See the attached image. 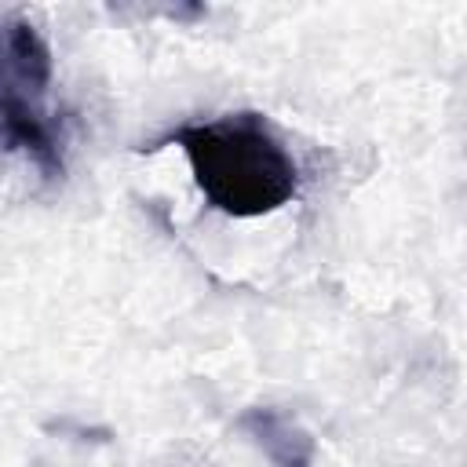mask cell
I'll return each mask as SVG.
<instances>
[{
  "label": "cell",
  "mask_w": 467,
  "mask_h": 467,
  "mask_svg": "<svg viewBox=\"0 0 467 467\" xmlns=\"http://www.w3.org/2000/svg\"><path fill=\"white\" fill-rule=\"evenodd\" d=\"M51 80L55 62L44 33L29 15L0 7V150L33 161L44 179H62L66 135L47 106Z\"/></svg>",
  "instance_id": "7a4b0ae2"
},
{
  "label": "cell",
  "mask_w": 467,
  "mask_h": 467,
  "mask_svg": "<svg viewBox=\"0 0 467 467\" xmlns=\"http://www.w3.org/2000/svg\"><path fill=\"white\" fill-rule=\"evenodd\" d=\"M161 146L182 150L204 201L230 219H259L299 197V164L255 109L182 124L150 150Z\"/></svg>",
  "instance_id": "6da1fadb"
},
{
  "label": "cell",
  "mask_w": 467,
  "mask_h": 467,
  "mask_svg": "<svg viewBox=\"0 0 467 467\" xmlns=\"http://www.w3.org/2000/svg\"><path fill=\"white\" fill-rule=\"evenodd\" d=\"M237 431L248 434V441L266 456L270 467H314V434L277 405H248L237 416Z\"/></svg>",
  "instance_id": "3957f363"
}]
</instances>
